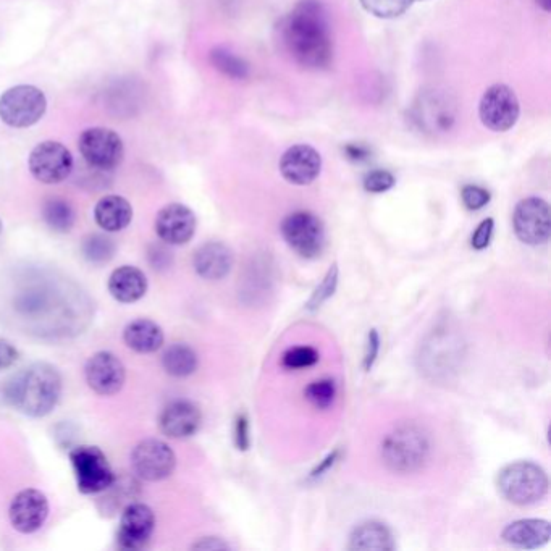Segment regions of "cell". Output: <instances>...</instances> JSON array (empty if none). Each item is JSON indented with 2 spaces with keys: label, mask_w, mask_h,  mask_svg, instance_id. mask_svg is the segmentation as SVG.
<instances>
[{
  "label": "cell",
  "mask_w": 551,
  "mask_h": 551,
  "mask_svg": "<svg viewBox=\"0 0 551 551\" xmlns=\"http://www.w3.org/2000/svg\"><path fill=\"white\" fill-rule=\"evenodd\" d=\"M280 38L291 59L301 67L324 70L332 64V33L320 0H299L280 23Z\"/></svg>",
  "instance_id": "cell-1"
},
{
  "label": "cell",
  "mask_w": 551,
  "mask_h": 551,
  "mask_svg": "<svg viewBox=\"0 0 551 551\" xmlns=\"http://www.w3.org/2000/svg\"><path fill=\"white\" fill-rule=\"evenodd\" d=\"M62 375L51 364L38 362L15 375L4 387V400L25 416L46 417L59 404Z\"/></svg>",
  "instance_id": "cell-2"
},
{
  "label": "cell",
  "mask_w": 551,
  "mask_h": 551,
  "mask_svg": "<svg viewBox=\"0 0 551 551\" xmlns=\"http://www.w3.org/2000/svg\"><path fill=\"white\" fill-rule=\"evenodd\" d=\"M429 453V437L413 424L396 427L382 443L383 463L401 474L419 471L429 459Z\"/></svg>",
  "instance_id": "cell-3"
},
{
  "label": "cell",
  "mask_w": 551,
  "mask_h": 551,
  "mask_svg": "<svg viewBox=\"0 0 551 551\" xmlns=\"http://www.w3.org/2000/svg\"><path fill=\"white\" fill-rule=\"evenodd\" d=\"M497 485L501 495L509 503L532 506L547 497L548 476L539 464L518 461L501 469Z\"/></svg>",
  "instance_id": "cell-4"
},
{
  "label": "cell",
  "mask_w": 551,
  "mask_h": 551,
  "mask_svg": "<svg viewBox=\"0 0 551 551\" xmlns=\"http://www.w3.org/2000/svg\"><path fill=\"white\" fill-rule=\"evenodd\" d=\"M76 487L83 495L106 492L115 482L114 471L104 451L97 446L80 445L70 451Z\"/></svg>",
  "instance_id": "cell-5"
},
{
  "label": "cell",
  "mask_w": 551,
  "mask_h": 551,
  "mask_svg": "<svg viewBox=\"0 0 551 551\" xmlns=\"http://www.w3.org/2000/svg\"><path fill=\"white\" fill-rule=\"evenodd\" d=\"M46 110V96L36 86H13L0 96V120L12 128L33 127Z\"/></svg>",
  "instance_id": "cell-6"
},
{
  "label": "cell",
  "mask_w": 551,
  "mask_h": 551,
  "mask_svg": "<svg viewBox=\"0 0 551 551\" xmlns=\"http://www.w3.org/2000/svg\"><path fill=\"white\" fill-rule=\"evenodd\" d=\"M280 230L288 246L304 259H316L324 253L327 233L317 215L306 211L293 212L283 220Z\"/></svg>",
  "instance_id": "cell-7"
},
{
  "label": "cell",
  "mask_w": 551,
  "mask_h": 551,
  "mask_svg": "<svg viewBox=\"0 0 551 551\" xmlns=\"http://www.w3.org/2000/svg\"><path fill=\"white\" fill-rule=\"evenodd\" d=\"M521 104L513 89L506 85H493L480 99L479 117L485 128L495 133H505L516 127Z\"/></svg>",
  "instance_id": "cell-8"
},
{
  "label": "cell",
  "mask_w": 551,
  "mask_h": 551,
  "mask_svg": "<svg viewBox=\"0 0 551 551\" xmlns=\"http://www.w3.org/2000/svg\"><path fill=\"white\" fill-rule=\"evenodd\" d=\"M514 233L519 240L529 246L547 243L551 235V215L548 202L542 198L522 199L514 209Z\"/></svg>",
  "instance_id": "cell-9"
},
{
  "label": "cell",
  "mask_w": 551,
  "mask_h": 551,
  "mask_svg": "<svg viewBox=\"0 0 551 551\" xmlns=\"http://www.w3.org/2000/svg\"><path fill=\"white\" fill-rule=\"evenodd\" d=\"M28 167L36 180L46 185H57L72 173V152L57 141H44L31 151Z\"/></svg>",
  "instance_id": "cell-10"
},
{
  "label": "cell",
  "mask_w": 551,
  "mask_h": 551,
  "mask_svg": "<svg viewBox=\"0 0 551 551\" xmlns=\"http://www.w3.org/2000/svg\"><path fill=\"white\" fill-rule=\"evenodd\" d=\"M131 466L141 479L160 482L172 476L177 466V456L167 443L148 438L138 443L131 453Z\"/></svg>",
  "instance_id": "cell-11"
},
{
  "label": "cell",
  "mask_w": 551,
  "mask_h": 551,
  "mask_svg": "<svg viewBox=\"0 0 551 551\" xmlns=\"http://www.w3.org/2000/svg\"><path fill=\"white\" fill-rule=\"evenodd\" d=\"M80 152L93 169L114 170L123 159L122 138L109 128H89L80 136Z\"/></svg>",
  "instance_id": "cell-12"
},
{
  "label": "cell",
  "mask_w": 551,
  "mask_h": 551,
  "mask_svg": "<svg viewBox=\"0 0 551 551\" xmlns=\"http://www.w3.org/2000/svg\"><path fill=\"white\" fill-rule=\"evenodd\" d=\"M85 377L88 387L101 396H114L127 380L123 362L110 351H99L86 362Z\"/></svg>",
  "instance_id": "cell-13"
},
{
  "label": "cell",
  "mask_w": 551,
  "mask_h": 551,
  "mask_svg": "<svg viewBox=\"0 0 551 551\" xmlns=\"http://www.w3.org/2000/svg\"><path fill=\"white\" fill-rule=\"evenodd\" d=\"M156 529V514L144 503H131L123 509L117 542L123 550H143Z\"/></svg>",
  "instance_id": "cell-14"
},
{
  "label": "cell",
  "mask_w": 551,
  "mask_h": 551,
  "mask_svg": "<svg viewBox=\"0 0 551 551\" xmlns=\"http://www.w3.org/2000/svg\"><path fill=\"white\" fill-rule=\"evenodd\" d=\"M49 516V500L41 490L26 488L15 495L9 509L13 529L20 534H34Z\"/></svg>",
  "instance_id": "cell-15"
},
{
  "label": "cell",
  "mask_w": 551,
  "mask_h": 551,
  "mask_svg": "<svg viewBox=\"0 0 551 551\" xmlns=\"http://www.w3.org/2000/svg\"><path fill=\"white\" fill-rule=\"evenodd\" d=\"M278 167L282 177L291 185L308 186L322 172V157L309 144H296L283 152Z\"/></svg>",
  "instance_id": "cell-16"
},
{
  "label": "cell",
  "mask_w": 551,
  "mask_h": 551,
  "mask_svg": "<svg viewBox=\"0 0 551 551\" xmlns=\"http://www.w3.org/2000/svg\"><path fill=\"white\" fill-rule=\"evenodd\" d=\"M196 215L190 207L173 202L160 209L156 217V233L164 243L181 246L193 238L196 233Z\"/></svg>",
  "instance_id": "cell-17"
},
{
  "label": "cell",
  "mask_w": 551,
  "mask_h": 551,
  "mask_svg": "<svg viewBox=\"0 0 551 551\" xmlns=\"http://www.w3.org/2000/svg\"><path fill=\"white\" fill-rule=\"evenodd\" d=\"M413 118L419 127L430 133L448 131L456 120L455 104L450 97L437 91L425 93L414 104Z\"/></svg>",
  "instance_id": "cell-18"
},
{
  "label": "cell",
  "mask_w": 551,
  "mask_h": 551,
  "mask_svg": "<svg viewBox=\"0 0 551 551\" xmlns=\"http://www.w3.org/2000/svg\"><path fill=\"white\" fill-rule=\"evenodd\" d=\"M201 422V411L193 401L188 400L172 401L159 417L162 434L177 440L193 437L201 427Z\"/></svg>",
  "instance_id": "cell-19"
},
{
  "label": "cell",
  "mask_w": 551,
  "mask_h": 551,
  "mask_svg": "<svg viewBox=\"0 0 551 551\" xmlns=\"http://www.w3.org/2000/svg\"><path fill=\"white\" fill-rule=\"evenodd\" d=\"M232 249L220 241H209L202 244L194 253V270L204 280H222L232 272Z\"/></svg>",
  "instance_id": "cell-20"
},
{
  "label": "cell",
  "mask_w": 551,
  "mask_h": 551,
  "mask_svg": "<svg viewBox=\"0 0 551 551\" xmlns=\"http://www.w3.org/2000/svg\"><path fill=\"white\" fill-rule=\"evenodd\" d=\"M107 288L110 296L118 303H136L148 293V278L138 267L122 265L110 274Z\"/></svg>",
  "instance_id": "cell-21"
},
{
  "label": "cell",
  "mask_w": 551,
  "mask_h": 551,
  "mask_svg": "<svg viewBox=\"0 0 551 551\" xmlns=\"http://www.w3.org/2000/svg\"><path fill=\"white\" fill-rule=\"evenodd\" d=\"M511 547L522 550H535V548L547 545L551 539L550 522L545 519H521L514 521L505 527L501 534Z\"/></svg>",
  "instance_id": "cell-22"
},
{
  "label": "cell",
  "mask_w": 551,
  "mask_h": 551,
  "mask_svg": "<svg viewBox=\"0 0 551 551\" xmlns=\"http://www.w3.org/2000/svg\"><path fill=\"white\" fill-rule=\"evenodd\" d=\"M123 341L136 353H156L164 346V330L151 319L133 320L123 330Z\"/></svg>",
  "instance_id": "cell-23"
},
{
  "label": "cell",
  "mask_w": 551,
  "mask_h": 551,
  "mask_svg": "<svg viewBox=\"0 0 551 551\" xmlns=\"http://www.w3.org/2000/svg\"><path fill=\"white\" fill-rule=\"evenodd\" d=\"M94 219H96L97 225L106 232H122L133 220V207L122 196L109 194L97 202Z\"/></svg>",
  "instance_id": "cell-24"
},
{
  "label": "cell",
  "mask_w": 551,
  "mask_h": 551,
  "mask_svg": "<svg viewBox=\"0 0 551 551\" xmlns=\"http://www.w3.org/2000/svg\"><path fill=\"white\" fill-rule=\"evenodd\" d=\"M350 550L390 551L395 550L392 530L377 521L362 522L350 537Z\"/></svg>",
  "instance_id": "cell-25"
},
{
  "label": "cell",
  "mask_w": 551,
  "mask_h": 551,
  "mask_svg": "<svg viewBox=\"0 0 551 551\" xmlns=\"http://www.w3.org/2000/svg\"><path fill=\"white\" fill-rule=\"evenodd\" d=\"M198 354L185 343H175L165 350L162 366L172 377H190L198 369Z\"/></svg>",
  "instance_id": "cell-26"
},
{
  "label": "cell",
  "mask_w": 551,
  "mask_h": 551,
  "mask_svg": "<svg viewBox=\"0 0 551 551\" xmlns=\"http://www.w3.org/2000/svg\"><path fill=\"white\" fill-rule=\"evenodd\" d=\"M211 62L222 75L232 80H246L249 76L248 62L227 47H215L211 52Z\"/></svg>",
  "instance_id": "cell-27"
},
{
  "label": "cell",
  "mask_w": 551,
  "mask_h": 551,
  "mask_svg": "<svg viewBox=\"0 0 551 551\" xmlns=\"http://www.w3.org/2000/svg\"><path fill=\"white\" fill-rule=\"evenodd\" d=\"M44 220L57 233H68L75 225V211L64 199H49L44 204Z\"/></svg>",
  "instance_id": "cell-28"
},
{
  "label": "cell",
  "mask_w": 551,
  "mask_h": 551,
  "mask_svg": "<svg viewBox=\"0 0 551 551\" xmlns=\"http://www.w3.org/2000/svg\"><path fill=\"white\" fill-rule=\"evenodd\" d=\"M362 9L382 20H395L411 9L414 0H359Z\"/></svg>",
  "instance_id": "cell-29"
},
{
  "label": "cell",
  "mask_w": 551,
  "mask_h": 551,
  "mask_svg": "<svg viewBox=\"0 0 551 551\" xmlns=\"http://www.w3.org/2000/svg\"><path fill=\"white\" fill-rule=\"evenodd\" d=\"M306 400L317 409H329L337 398V383L332 379L317 380L306 388Z\"/></svg>",
  "instance_id": "cell-30"
},
{
  "label": "cell",
  "mask_w": 551,
  "mask_h": 551,
  "mask_svg": "<svg viewBox=\"0 0 551 551\" xmlns=\"http://www.w3.org/2000/svg\"><path fill=\"white\" fill-rule=\"evenodd\" d=\"M83 253H85L86 259L93 264H102V262L110 261L114 256L115 244L106 236L91 235L83 244Z\"/></svg>",
  "instance_id": "cell-31"
},
{
  "label": "cell",
  "mask_w": 551,
  "mask_h": 551,
  "mask_svg": "<svg viewBox=\"0 0 551 551\" xmlns=\"http://www.w3.org/2000/svg\"><path fill=\"white\" fill-rule=\"evenodd\" d=\"M337 287L338 265L333 264L329 272H327V275H325L324 280L320 282L319 287L312 293L311 299H309L308 304H306V309H308L309 312H314L322 308V304L327 303V301L335 295Z\"/></svg>",
  "instance_id": "cell-32"
},
{
  "label": "cell",
  "mask_w": 551,
  "mask_h": 551,
  "mask_svg": "<svg viewBox=\"0 0 551 551\" xmlns=\"http://www.w3.org/2000/svg\"><path fill=\"white\" fill-rule=\"evenodd\" d=\"M317 362H319V353L311 346H298L283 354V366L287 369H306Z\"/></svg>",
  "instance_id": "cell-33"
},
{
  "label": "cell",
  "mask_w": 551,
  "mask_h": 551,
  "mask_svg": "<svg viewBox=\"0 0 551 551\" xmlns=\"http://www.w3.org/2000/svg\"><path fill=\"white\" fill-rule=\"evenodd\" d=\"M396 185V178L392 172L388 170H372V172L367 173L362 181V186L367 193L382 194L387 193V191L392 190L393 186Z\"/></svg>",
  "instance_id": "cell-34"
},
{
  "label": "cell",
  "mask_w": 551,
  "mask_h": 551,
  "mask_svg": "<svg viewBox=\"0 0 551 551\" xmlns=\"http://www.w3.org/2000/svg\"><path fill=\"white\" fill-rule=\"evenodd\" d=\"M461 199H463L464 207L467 211L477 212L487 206L492 194L479 185H466L461 190Z\"/></svg>",
  "instance_id": "cell-35"
},
{
  "label": "cell",
  "mask_w": 551,
  "mask_h": 551,
  "mask_svg": "<svg viewBox=\"0 0 551 551\" xmlns=\"http://www.w3.org/2000/svg\"><path fill=\"white\" fill-rule=\"evenodd\" d=\"M493 230H495V220H482L479 227L476 228V232L472 235V248L477 249V251L487 248L490 241H492Z\"/></svg>",
  "instance_id": "cell-36"
},
{
  "label": "cell",
  "mask_w": 551,
  "mask_h": 551,
  "mask_svg": "<svg viewBox=\"0 0 551 551\" xmlns=\"http://www.w3.org/2000/svg\"><path fill=\"white\" fill-rule=\"evenodd\" d=\"M379 353V332L372 329L371 332H369V337H367L366 354H364V362H362V366H364V369H366L367 372L371 371L372 367H374L375 361L379 358Z\"/></svg>",
  "instance_id": "cell-37"
},
{
  "label": "cell",
  "mask_w": 551,
  "mask_h": 551,
  "mask_svg": "<svg viewBox=\"0 0 551 551\" xmlns=\"http://www.w3.org/2000/svg\"><path fill=\"white\" fill-rule=\"evenodd\" d=\"M235 443L238 450L246 451L251 445V437H249V421L244 414L236 417L235 424Z\"/></svg>",
  "instance_id": "cell-38"
},
{
  "label": "cell",
  "mask_w": 551,
  "mask_h": 551,
  "mask_svg": "<svg viewBox=\"0 0 551 551\" xmlns=\"http://www.w3.org/2000/svg\"><path fill=\"white\" fill-rule=\"evenodd\" d=\"M20 358L17 348L10 341L0 338V371L9 369Z\"/></svg>",
  "instance_id": "cell-39"
},
{
  "label": "cell",
  "mask_w": 551,
  "mask_h": 551,
  "mask_svg": "<svg viewBox=\"0 0 551 551\" xmlns=\"http://www.w3.org/2000/svg\"><path fill=\"white\" fill-rule=\"evenodd\" d=\"M343 151H345L346 159H350L351 162H366L372 156L371 148L362 143L346 144Z\"/></svg>",
  "instance_id": "cell-40"
},
{
  "label": "cell",
  "mask_w": 551,
  "mask_h": 551,
  "mask_svg": "<svg viewBox=\"0 0 551 551\" xmlns=\"http://www.w3.org/2000/svg\"><path fill=\"white\" fill-rule=\"evenodd\" d=\"M338 459H340V450H335L333 453H330V455L311 472L309 480H317L320 479V477H324L325 474L337 464Z\"/></svg>",
  "instance_id": "cell-41"
},
{
  "label": "cell",
  "mask_w": 551,
  "mask_h": 551,
  "mask_svg": "<svg viewBox=\"0 0 551 551\" xmlns=\"http://www.w3.org/2000/svg\"><path fill=\"white\" fill-rule=\"evenodd\" d=\"M193 550H228L230 545L219 537H204L199 542L193 543Z\"/></svg>",
  "instance_id": "cell-42"
},
{
  "label": "cell",
  "mask_w": 551,
  "mask_h": 551,
  "mask_svg": "<svg viewBox=\"0 0 551 551\" xmlns=\"http://www.w3.org/2000/svg\"><path fill=\"white\" fill-rule=\"evenodd\" d=\"M540 9L545 10V12H550L551 0H535Z\"/></svg>",
  "instance_id": "cell-43"
},
{
  "label": "cell",
  "mask_w": 551,
  "mask_h": 551,
  "mask_svg": "<svg viewBox=\"0 0 551 551\" xmlns=\"http://www.w3.org/2000/svg\"><path fill=\"white\" fill-rule=\"evenodd\" d=\"M0 232H2V220H0Z\"/></svg>",
  "instance_id": "cell-44"
},
{
  "label": "cell",
  "mask_w": 551,
  "mask_h": 551,
  "mask_svg": "<svg viewBox=\"0 0 551 551\" xmlns=\"http://www.w3.org/2000/svg\"><path fill=\"white\" fill-rule=\"evenodd\" d=\"M414 2H416V0H414Z\"/></svg>",
  "instance_id": "cell-45"
}]
</instances>
